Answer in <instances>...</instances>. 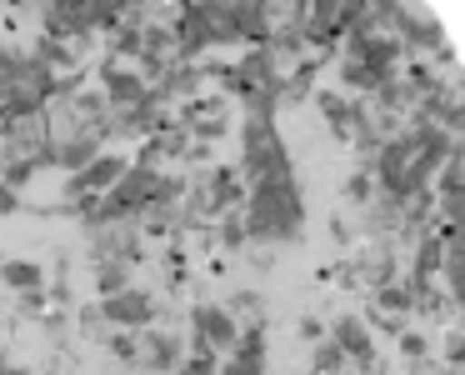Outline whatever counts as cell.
Instances as JSON below:
<instances>
[{
  "instance_id": "16",
  "label": "cell",
  "mask_w": 465,
  "mask_h": 375,
  "mask_svg": "<svg viewBox=\"0 0 465 375\" xmlns=\"http://www.w3.org/2000/svg\"><path fill=\"white\" fill-rule=\"evenodd\" d=\"M381 301H385V311H405V305H411V291H385Z\"/></svg>"
},
{
  "instance_id": "9",
  "label": "cell",
  "mask_w": 465,
  "mask_h": 375,
  "mask_svg": "<svg viewBox=\"0 0 465 375\" xmlns=\"http://www.w3.org/2000/svg\"><path fill=\"white\" fill-rule=\"evenodd\" d=\"M405 35H415L420 45H440V31H435L430 15H405Z\"/></svg>"
},
{
  "instance_id": "3",
  "label": "cell",
  "mask_w": 465,
  "mask_h": 375,
  "mask_svg": "<svg viewBox=\"0 0 465 375\" xmlns=\"http://www.w3.org/2000/svg\"><path fill=\"white\" fill-rule=\"evenodd\" d=\"M125 175V161L121 155H95L91 165H85L81 175H75V191H105L111 181H121Z\"/></svg>"
},
{
  "instance_id": "6",
  "label": "cell",
  "mask_w": 465,
  "mask_h": 375,
  "mask_svg": "<svg viewBox=\"0 0 465 375\" xmlns=\"http://www.w3.org/2000/svg\"><path fill=\"white\" fill-rule=\"evenodd\" d=\"M0 275H5V285H15V291H35V285H41V265L35 261H11V265H0Z\"/></svg>"
},
{
  "instance_id": "15",
  "label": "cell",
  "mask_w": 465,
  "mask_h": 375,
  "mask_svg": "<svg viewBox=\"0 0 465 375\" xmlns=\"http://www.w3.org/2000/svg\"><path fill=\"white\" fill-rule=\"evenodd\" d=\"M181 375H215V360H211V355H195V360L185 365Z\"/></svg>"
},
{
  "instance_id": "1",
  "label": "cell",
  "mask_w": 465,
  "mask_h": 375,
  "mask_svg": "<svg viewBox=\"0 0 465 375\" xmlns=\"http://www.w3.org/2000/svg\"><path fill=\"white\" fill-rule=\"evenodd\" d=\"M155 195V175L145 171H131V175H121V185H115V195H111V211L105 215H125V211H135V205H145Z\"/></svg>"
},
{
  "instance_id": "2",
  "label": "cell",
  "mask_w": 465,
  "mask_h": 375,
  "mask_svg": "<svg viewBox=\"0 0 465 375\" xmlns=\"http://www.w3.org/2000/svg\"><path fill=\"white\" fill-rule=\"evenodd\" d=\"M105 315L121 321V325H145L155 315V305H151V295H141V291H115L111 301H105Z\"/></svg>"
},
{
  "instance_id": "11",
  "label": "cell",
  "mask_w": 465,
  "mask_h": 375,
  "mask_svg": "<svg viewBox=\"0 0 465 375\" xmlns=\"http://www.w3.org/2000/svg\"><path fill=\"white\" fill-rule=\"evenodd\" d=\"M341 360H345V355L335 350V340H331V345H321V350H315V370H321V375H335V370H341Z\"/></svg>"
},
{
  "instance_id": "19",
  "label": "cell",
  "mask_w": 465,
  "mask_h": 375,
  "mask_svg": "<svg viewBox=\"0 0 465 375\" xmlns=\"http://www.w3.org/2000/svg\"><path fill=\"white\" fill-rule=\"evenodd\" d=\"M5 211H15V191H11V185H0V215H5Z\"/></svg>"
},
{
  "instance_id": "5",
  "label": "cell",
  "mask_w": 465,
  "mask_h": 375,
  "mask_svg": "<svg viewBox=\"0 0 465 375\" xmlns=\"http://www.w3.org/2000/svg\"><path fill=\"white\" fill-rule=\"evenodd\" d=\"M335 350H351V355H371V335H365V325L355 321V315H345L341 325H335Z\"/></svg>"
},
{
  "instance_id": "4",
  "label": "cell",
  "mask_w": 465,
  "mask_h": 375,
  "mask_svg": "<svg viewBox=\"0 0 465 375\" xmlns=\"http://www.w3.org/2000/svg\"><path fill=\"white\" fill-rule=\"evenodd\" d=\"M195 325H201V335H195V345H201V350H205V345H231L235 340V325H231V315H225V311H201V315H195Z\"/></svg>"
},
{
  "instance_id": "17",
  "label": "cell",
  "mask_w": 465,
  "mask_h": 375,
  "mask_svg": "<svg viewBox=\"0 0 465 375\" xmlns=\"http://www.w3.org/2000/svg\"><path fill=\"white\" fill-rule=\"evenodd\" d=\"M111 350L121 355V360H135V340H131V335H115V340H111Z\"/></svg>"
},
{
  "instance_id": "12",
  "label": "cell",
  "mask_w": 465,
  "mask_h": 375,
  "mask_svg": "<svg viewBox=\"0 0 465 375\" xmlns=\"http://www.w3.org/2000/svg\"><path fill=\"white\" fill-rule=\"evenodd\" d=\"M61 161H65V165H91V161H95V145H91V141H75L71 151H61Z\"/></svg>"
},
{
  "instance_id": "10",
  "label": "cell",
  "mask_w": 465,
  "mask_h": 375,
  "mask_svg": "<svg viewBox=\"0 0 465 375\" xmlns=\"http://www.w3.org/2000/svg\"><path fill=\"white\" fill-rule=\"evenodd\" d=\"M155 350H151V365H155V370H165V365H175V340H171V335H155Z\"/></svg>"
},
{
  "instance_id": "14",
  "label": "cell",
  "mask_w": 465,
  "mask_h": 375,
  "mask_svg": "<svg viewBox=\"0 0 465 375\" xmlns=\"http://www.w3.org/2000/svg\"><path fill=\"white\" fill-rule=\"evenodd\" d=\"M121 285H125V271H121V265H105V271H101V291H121Z\"/></svg>"
},
{
  "instance_id": "7",
  "label": "cell",
  "mask_w": 465,
  "mask_h": 375,
  "mask_svg": "<svg viewBox=\"0 0 465 375\" xmlns=\"http://www.w3.org/2000/svg\"><path fill=\"white\" fill-rule=\"evenodd\" d=\"M405 161H411V141H401V145H391V151H385V181L395 185V191H405Z\"/></svg>"
},
{
  "instance_id": "13",
  "label": "cell",
  "mask_w": 465,
  "mask_h": 375,
  "mask_svg": "<svg viewBox=\"0 0 465 375\" xmlns=\"http://www.w3.org/2000/svg\"><path fill=\"white\" fill-rule=\"evenodd\" d=\"M235 201V175L231 171H215V205Z\"/></svg>"
},
{
  "instance_id": "18",
  "label": "cell",
  "mask_w": 465,
  "mask_h": 375,
  "mask_svg": "<svg viewBox=\"0 0 465 375\" xmlns=\"http://www.w3.org/2000/svg\"><path fill=\"white\" fill-rule=\"evenodd\" d=\"M221 375H261V365H245V360H231V365H225Z\"/></svg>"
},
{
  "instance_id": "8",
  "label": "cell",
  "mask_w": 465,
  "mask_h": 375,
  "mask_svg": "<svg viewBox=\"0 0 465 375\" xmlns=\"http://www.w3.org/2000/svg\"><path fill=\"white\" fill-rule=\"evenodd\" d=\"M105 85H111V101H115V105H125V101H141V81H135V75L105 71Z\"/></svg>"
}]
</instances>
